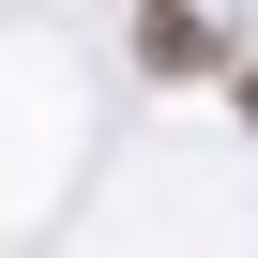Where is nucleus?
Instances as JSON below:
<instances>
[{
  "label": "nucleus",
  "mask_w": 258,
  "mask_h": 258,
  "mask_svg": "<svg viewBox=\"0 0 258 258\" xmlns=\"http://www.w3.org/2000/svg\"><path fill=\"white\" fill-rule=\"evenodd\" d=\"M137 76H167V91L182 76H243V46L198 16V0H137Z\"/></svg>",
  "instance_id": "f257e3e1"
},
{
  "label": "nucleus",
  "mask_w": 258,
  "mask_h": 258,
  "mask_svg": "<svg viewBox=\"0 0 258 258\" xmlns=\"http://www.w3.org/2000/svg\"><path fill=\"white\" fill-rule=\"evenodd\" d=\"M228 106H243V137H258V61H243V76H228Z\"/></svg>",
  "instance_id": "f03ea898"
}]
</instances>
